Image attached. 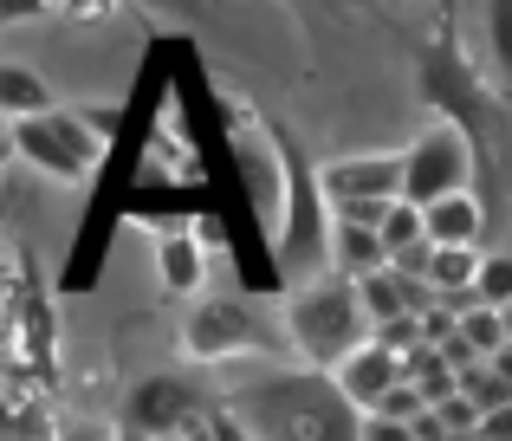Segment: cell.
Returning <instances> with one entry per match:
<instances>
[{
	"label": "cell",
	"instance_id": "obj_10",
	"mask_svg": "<svg viewBox=\"0 0 512 441\" xmlns=\"http://www.w3.org/2000/svg\"><path fill=\"white\" fill-rule=\"evenodd\" d=\"M338 383H344V396H350V403H357L363 416H370V409L383 403V396L396 390V383H409V377H402V357H396V351L370 344V351H357V357H350V364L338 370Z\"/></svg>",
	"mask_w": 512,
	"mask_h": 441
},
{
	"label": "cell",
	"instance_id": "obj_23",
	"mask_svg": "<svg viewBox=\"0 0 512 441\" xmlns=\"http://www.w3.org/2000/svg\"><path fill=\"white\" fill-rule=\"evenodd\" d=\"M487 39H493V59H500V78L512 85V0L487 7Z\"/></svg>",
	"mask_w": 512,
	"mask_h": 441
},
{
	"label": "cell",
	"instance_id": "obj_25",
	"mask_svg": "<svg viewBox=\"0 0 512 441\" xmlns=\"http://www.w3.org/2000/svg\"><path fill=\"white\" fill-rule=\"evenodd\" d=\"M363 441H415L409 422H383V416H363Z\"/></svg>",
	"mask_w": 512,
	"mask_h": 441
},
{
	"label": "cell",
	"instance_id": "obj_1",
	"mask_svg": "<svg viewBox=\"0 0 512 441\" xmlns=\"http://www.w3.org/2000/svg\"><path fill=\"white\" fill-rule=\"evenodd\" d=\"M221 403L247 422L253 441H363V409L344 396L331 370H286V364H227Z\"/></svg>",
	"mask_w": 512,
	"mask_h": 441
},
{
	"label": "cell",
	"instance_id": "obj_26",
	"mask_svg": "<svg viewBox=\"0 0 512 441\" xmlns=\"http://www.w3.org/2000/svg\"><path fill=\"white\" fill-rule=\"evenodd\" d=\"M480 441H512V409H500V416L480 422Z\"/></svg>",
	"mask_w": 512,
	"mask_h": 441
},
{
	"label": "cell",
	"instance_id": "obj_24",
	"mask_svg": "<svg viewBox=\"0 0 512 441\" xmlns=\"http://www.w3.org/2000/svg\"><path fill=\"white\" fill-rule=\"evenodd\" d=\"M188 441H253V435H247V422H240L234 409L221 403V409H214L208 422H201V435H188Z\"/></svg>",
	"mask_w": 512,
	"mask_h": 441
},
{
	"label": "cell",
	"instance_id": "obj_20",
	"mask_svg": "<svg viewBox=\"0 0 512 441\" xmlns=\"http://www.w3.org/2000/svg\"><path fill=\"white\" fill-rule=\"evenodd\" d=\"M46 416H52L46 403H7V441H59L65 429Z\"/></svg>",
	"mask_w": 512,
	"mask_h": 441
},
{
	"label": "cell",
	"instance_id": "obj_2",
	"mask_svg": "<svg viewBox=\"0 0 512 441\" xmlns=\"http://www.w3.org/2000/svg\"><path fill=\"white\" fill-rule=\"evenodd\" d=\"M260 130L273 143V169H279V234H273V273L279 279H305L318 266H331V234H338V208L325 195V163H312L299 137L279 117L260 111Z\"/></svg>",
	"mask_w": 512,
	"mask_h": 441
},
{
	"label": "cell",
	"instance_id": "obj_17",
	"mask_svg": "<svg viewBox=\"0 0 512 441\" xmlns=\"http://www.w3.org/2000/svg\"><path fill=\"white\" fill-rule=\"evenodd\" d=\"M461 396L480 409V416H500V409H512V383H506L493 364H474V370H461Z\"/></svg>",
	"mask_w": 512,
	"mask_h": 441
},
{
	"label": "cell",
	"instance_id": "obj_21",
	"mask_svg": "<svg viewBox=\"0 0 512 441\" xmlns=\"http://www.w3.org/2000/svg\"><path fill=\"white\" fill-rule=\"evenodd\" d=\"M474 299L487 305V312H506L512 305V253H487V266H480V286Z\"/></svg>",
	"mask_w": 512,
	"mask_h": 441
},
{
	"label": "cell",
	"instance_id": "obj_18",
	"mask_svg": "<svg viewBox=\"0 0 512 441\" xmlns=\"http://www.w3.org/2000/svg\"><path fill=\"white\" fill-rule=\"evenodd\" d=\"M422 240H428V215H422V208H409V202H396V208H389V221H383V247H389V266H396V260H402L409 247H422Z\"/></svg>",
	"mask_w": 512,
	"mask_h": 441
},
{
	"label": "cell",
	"instance_id": "obj_30",
	"mask_svg": "<svg viewBox=\"0 0 512 441\" xmlns=\"http://www.w3.org/2000/svg\"><path fill=\"white\" fill-rule=\"evenodd\" d=\"M500 318H506V344H512V305H506V312H500Z\"/></svg>",
	"mask_w": 512,
	"mask_h": 441
},
{
	"label": "cell",
	"instance_id": "obj_29",
	"mask_svg": "<svg viewBox=\"0 0 512 441\" xmlns=\"http://www.w3.org/2000/svg\"><path fill=\"white\" fill-rule=\"evenodd\" d=\"M117 441H156V435H143V429H117Z\"/></svg>",
	"mask_w": 512,
	"mask_h": 441
},
{
	"label": "cell",
	"instance_id": "obj_7",
	"mask_svg": "<svg viewBox=\"0 0 512 441\" xmlns=\"http://www.w3.org/2000/svg\"><path fill=\"white\" fill-rule=\"evenodd\" d=\"M13 150H20L33 169H46L52 182H91L104 137L85 124V111L72 104V111H46V117L13 124Z\"/></svg>",
	"mask_w": 512,
	"mask_h": 441
},
{
	"label": "cell",
	"instance_id": "obj_11",
	"mask_svg": "<svg viewBox=\"0 0 512 441\" xmlns=\"http://www.w3.org/2000/svg\"><path fill=\"white\" fill-rule=\"evenodd\" d=\"M201 279H208V247L195 234H156V286L175 292V299H195Z\"/></svg>",
	"mask_w": 512,
	"mask_h": 441
},
{
	"label": "cell",
	"instance_id": "obj_13",
	"mask_svg": "<svg viewBox=\"0 0 512 441\" xmlns=\"http://www.w3.org/2000/svg\"><path fill=\"white\" fill-rule=\"evenodd\" d=\"M0 111H7V124H26V117H46V111H59V104H52V85L33 65L7 59L0 65Z\"/></svg>",
	"mask_w": 512,
	"mask_h": 441
},
{
	"label": "cell",
	"instance_id": "obj_3",
	"mask_svg": "<svg viewBox=\"0 0 512 441\" xmlns=\"http://www.w3.org/2000/svg\"><path fill=\"white\" fill-rule=\"evenodd\" d=\"M286 338H292V351L305 357L312 370H338L350 364L357 351H370L376 344V325H370V312H363V292H357V279H312V286H299L286 299Z\"/></svg>",
	"mask_w": 512,
	"mask_h": 441
},
{
	"label": "cell",
	"instance_id": "obj_14",
	"mask_svg": "<svg viewBox=\"0 0 512 441\" xmlns=\"http://www.w3.org/2000/svg\"><path fill=\"white\" fill-rule=\"evenodd\" d=\"M422 215H428V240L435 247H480V227H487L480 195H448V202L422 208Z\"/></svg>",
	"mask_w": 512,
	"mask_h": 441
},
{
	"label": "cell",
	"instance_id": "obj_19",
	"mask_svg": "<svg viewBox=\"0 0 512 441\" xmlns=\"http://www.w3.org/2000/svg\"><path fill=\"white\" fill-rule=\"evenodd\" d=\"M461 338L474 344L480 364H493V357L506 351V318H500V312H487V305H474V312L461 318Z\"/></svg>",
	"mask_w": 512,
	"mask_h": 441
},
{
	"label": "cell",
	"instance_id": "obj_4",
	"mask_svg": "<svg viewBox=\"0 0 512 441\" xmlns=\"http://www.w3.org/2000/svg\"><path fill=\"white\" fill-rule=\"evenodd\" d=\"M182 351L188 364H208V370H227V364H253V357H273L279 338L266 331L260 305L240 299V292H208V299L188 305L182 318Z\"/></svg>",
	"mask_w": 512,
	"mask_h": 441
},
{
	"label": "cell",
	"instance_id": "obj_27",
	"mask_svg": "<svg viewBox=\"0 0 512 441\" xmlns=\"http://www.w3.org/2000/svg\"><path fill=\"white\" fill-rule=\"evenodd\" d=\"M59 441H104V429H65Z\"/></svg>",
	"mask_w": 512,
	"mask_h": 441
},
{
	"label": "cell",
	"instance_id": "obj_5",
	"mask_svg": "<svg viewBox=\"0 0 512 441\" xmlns=\"http://www.w3.org/2000/svg\"><path fill=\"white\" fill-rule=\"evenodd\" d=\"M214 409H221V383L195 377V370H150L143 383H130L117 429H143L156 441H188V435H201V422Z\"/></svg>",
	"mask_w": 512,
	"mask_h": 441
},
{
	"label": "cell",
	"instance_id": "obj_8",
	"mask_svg": "<svg viewBox=\"0 0 512 441\" xmlns=\"http://www.w3.org/2000/svg\"><path fill=\"white\" fill-rule=\"evenodd\" d=\"M422 98H428V104H441L448 117H461V124H467V137H474V150L487 156L493 98L474 85V72L461 65V52H454V33H448V26H441V33H435V46L422 52Z\"/></svg>",
	"mask_w": 512,
	"mask_h": 441
},
{
	"label": "cell",
	"instance_id": "obj_12",
	"mask_svg": "<svg viewBox=\"0 0 512 441\" xmlns=\"http://www.w3.org/2000/svg\"><path fill=\"white\" fill-rule=\"evenodd\" d=\"M331 266H338L344 279H370V273H389V247L376 227L363 221H338V234H331Z\"/></svg>",
	"mask_w": 512,
	"mask_h": 441
},
{
	"label": "cell",
	"instance_id": "obj_6",
	"mask_svg": "<svg viewBox=\"0 0 512 441\" xmlns=\"http://www.w3.org/2000/svg\"><path fill=\"white\" fill-rule=\"evenodd\" d=\"M480 150L474 137H461L454 124H435L402 150V202L409 208H435L448 195H467V176H474Z\"/></svg>",
	"mask_w": 512,
	"mask_h": 441
},
{
	"label": "cell",
	"instance_id": "obj_15",
	"mask_svg": "<svg viewBox=\"0 0 512 441\" xmlns=\"http://www.w3.org/2000/svg\"><path fill=\"white\" fill-rule=\"evenodd\" d=\"M357 292H363V312H370L376 331L415 318V299H409V279L402 273H370V279H357Z\"/></svg>",
	"mask_w": 512,
	"mask_h": 441
},
{
	"label": "cell",
	"instance_id": "obj_28",
	"mask_svg": "<svg viewBox=\"0 0 512 441\" xmlns=\"http://www.w3.org/2000/svg\"><path fill=\"white\" fill-rule=\"evenodd\" d=\"M493 370H500V377L512 383V344H506V351H500V357H493Z\"/></svg>",
	"mask_w": 512,
	"mask_h": 441
},
{
	"label": "cell",
	"instance_id": "obj_16",
	"mask_svg": "<svg viewBox=\"0 0 512 441\" xmlns=\"http://www.w3.org/2000/svg\"><path fill=\"white\" fill-rule=\"evenodd\" d=\"M480 266H487V253H480V247H435L428 286H435L441 299H454V292H474V286H480Z\"/></svg>",
	"mask_w": 512,
	"mask_h": 441
},
{
	"label": "cell",
	"instance_id": "obj_22",
	"mask_svg": "<svg viewBox=\"0 0 512 441\" xmlns=\"http://www.w3.org/2000/svg\"><path fill=\"white\" fill-rule=\"evenodd\" d=\"M422 409H428V396L415 390V383H396V390H389L383 403L370 409V416H383V422H409V429H415V416H422Z\"/></svg>",
	"mask_w": 512,
	"mask_h": 441
},
{
	"label": "cell",
	"instance_id": "obj_9",
	"mask_svg": "<svg viewBox=\"0 0 512 441\" xmlns=\"http://www.w3.org/2000/svg\"><path fill=\"white\" fill-rule=\"evenodd\" d=\"M325 195L338 215H350V208H396L402 156H338V163H325Z\"/></svg>",
	"mask_w": 512,
	"mask_h": 441
}]
</instances>
